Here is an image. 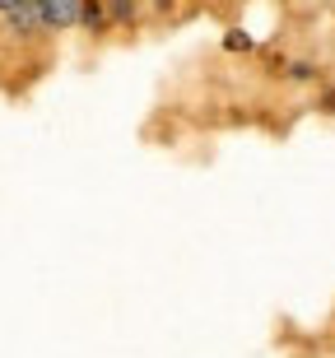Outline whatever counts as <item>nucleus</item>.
Returning <instances> with one entry per match:
<instances>
[{
  "instance_id": "nucleus-1",
  "label": "nucleus",
  "mask_w": 335,
  "mask_h": 358,
  "mask_svg": "<svg viewBox=\"0 0 335 358\" xmlns=\"http://www.w3.org/2000/svg\"><path fill=\"white\" fill-rule=\"evenodd\" d=\"M84 5H89V0H38V19H42V28H47V38L80 33Z\"/></svg>"
},
{
  "instance_id": "nucleus-2",
  "label": "nucleus",
  "mask_w": 335,
  "mask_h": 358,
  "mask_svg": "<svg viewBox=\"0 0 335 358\" xmlns=\"http://www.w3.org/2000/svg\"><path fill=\"white\" fill-rule=\"evenodd\" d=\"M108 10V24H112V38H126V33H140L149 19L145 0H103Z\"/></svg>"
},
{
  "instance_id": "nucleus-3",
  "label": "nucleus",
  "mask_w": 335,
  "mask_h": 358,
  "mask_svg": "<svg viewBox=\"0 0 335 358\" xmlns=\"http://www.w3.org/2000/svg\"><path fill=\"white\" fill-rule=\"evenodd\" d=\"M80 33H84V38H94V42L112 38V24H108V10H103V0H89V5H84Z\"/></svg>"
},
{
  "instance_id": "nucleus-4",
  "label": "nucleus",
  "mask_w": 335,
  "mask_h": 358,
  "mask_svg": "<svg viewBox=\"0 0 335 358\" xmlns=\"http://www.w3.org/2000/svg\"><path fill=\"white\" fill-rule=\"evenodd\" d=\"M284 75L294 84H312V80H322V70L312 66V61H284Z\"/></svg>"
},
{
  "instance_id": "nucleus-5",
  "label": "nucleus",
  "mask_w": 335,
  "mask_h": 358,
  "mask_svg": "<svg viewBox=\"0 0 335 358\" xmlns=\"http://www.w3.org/2000/svg\"><path fill=\"white\" fill-rule=\"evenodd\" d=\"M224 52H233V56L256 52V38H252V33H242V28H228V33H224Z\"/></svg>"
},
{
  "instance_id": "nucleus-6",
  "label": "nucleus",
  "mask_w": 335,
  "mask_h": 358,
  "mask_svg": "<svg viewBox=\"0 0 335 358\" xmlns=\"http://www.w3.org/2000/svg\"><path fill=\"white\" fill-rule=\"evenodd\" d=\"M317 103H322V112H335V84H326V89L317 93Z\"/></svg>"
}]
</instances>
